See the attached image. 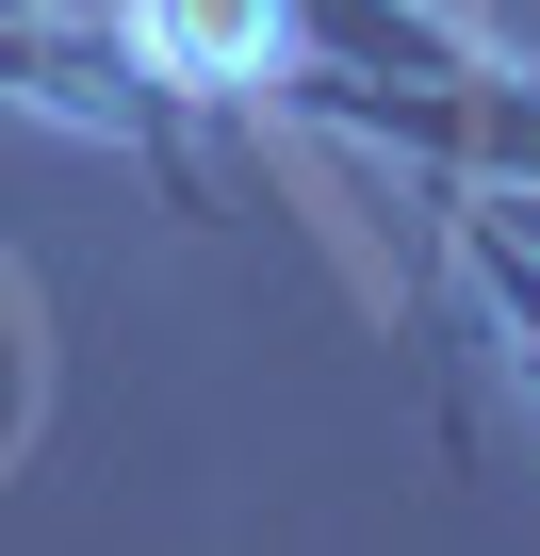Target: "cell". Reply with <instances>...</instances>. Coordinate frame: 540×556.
<instances>
[{
	"instance_id": "obj_1",
	"label": "cell",
	"mask_w": 540,
	"mask_h": 556,
	"mask_svg": "<svg viewBox=\"0 0 540 556\" xmlns=\"http://www.w3.org/2000/svg\"><path fill=\"white\" fill-rule=\"evenodd\" d=\"M442 245H459V278H475L491 344H507V361H524V393H540V229H524L507 197H459V213H442Z\"/></svg>"
}]
</instances>
